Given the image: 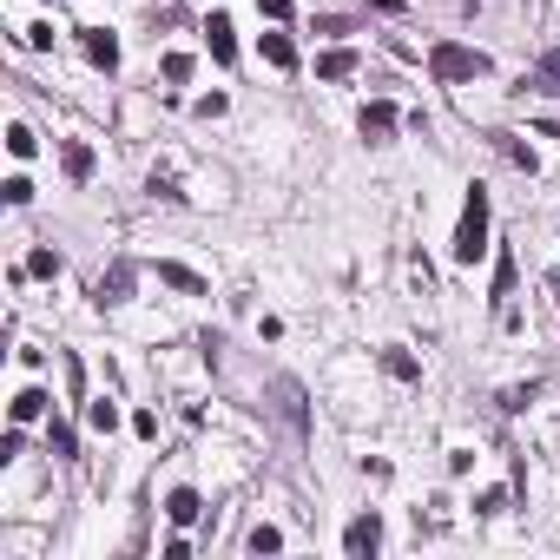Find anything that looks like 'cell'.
<instances>
[{
  "instance_id": "obj_9",
  "label": "cell",
  "mask_w": 560,
  "mask_h": 560,
  "mask_svg": "<svg viewBox=\"0 0 560 560\" xmlns=\"http://www.w3.org/2000/svg\"><path fill=\"white\" fill-rule=\"evenodd\" d=\"M159 284L185 290V297H205V277H198V271H185V264H172V257H165V264H159Z\"/></svg>"
},
{
  "instance_id": "obj_15",
  "label": "cell",
  "mask_w": 560,
  "mask_h": 560,
  "mask_svg": "<svg viewBox=\"0 0 560 560\" xmlns=\"http://www.w3.org/2000/svg\"><path fill=\"white\" fill-rule=\"evenodd\" d=\"M66 178H93V145H80V139H66Z\"/></svg>"
},
{
  "instance_id": "obj_1",
  "label": "cell",
  "mask_w": 560,
  "mask_h": 560,
  "mask_svg": "<svg viewBox=\"0 0 560 560\" xmlns=\"http://www.w3.org/2000/svg\"><path fill=\"white\" fill-rule=\"evenodd\" d=\"M475 257H488V192L468 185L462 224H455V264H475Z\"/></svg>"
},
{
  "instance_id": "obj_7",
  "label": "cell",
  "mask_w": 560,
  "mask_h": 560,
  "mask_svg": "<svg viewBox=\"0 0 560 560\" xmlns=\"http://www.w3.org/2000/svg\"><path fill=\"white\" fill-rule=\"evenodd\" d=\"M343 547H350V554H376V547H383V521H376V514H356L350 528H343Z\"/></svg>"
},
{
  "instance_id": "obj_6",
  "label": "cell",
  "mask_w": 560,
  "mask_h": 560,
  "mask_svg": "<svg viewBox=\"0 0 560 560\" xmlns=\"http://www.w3.org/2000/svg\"><path fill=\"white\" fill-rule=\"evenodd\" d=\"M356 126H363V139H369V145H383L389 132H396V106H389V99H369Z\"/></svg>"
},
{
  "instance_id": "obj_5",
  "label": "cell",
  "mask_w": 560,
  "mask_h": 560,
  "mask_svg": "<svg viewBox=\"0 0 560 560\" xmlns=\"http://www.w3.org/2000/svg\"><path fill=\"white\" fill-rule=\"evenodd\" d=\"M132 277H139L132 264H112V271L93 284V304H99V310H106V304H126V297H132Z\"/></svg>"
},
{
  "instance_id": "obj_13",
  "label": "cell",
  "mask_w": 560,
  "mask_h": 560,
  "mask_svg": "<svg viewBox=\"0 0 560 560\" xmlns=\"http://www.w3.org/2000/svg\"><path fill=\"white\" fill-rule=\"evenodd\" d=\"M165 514H172L178 528H192V521H198V495H192V488H172V495H165Z\"/></svg>"
},
{
  "instance_id": "obj_21",
  "label": "cell",
  "mask_w": 560,
  "mask_h": 560,
  "mask_svg": "<svg viewBox=\"0 0 560 560\" xmlns=\"http://www.w3.org/2000/svg\"><path fill=\"white\" fill-rule=\"evenodd\" d=\"M33 145H40V139H33L27 126H7V152H14V159H33Z\"/></svg>"
},
{
  "instance_id": "obj_4",
  "label": "cell",
  "mask_w": 560,
  "mask_h": 560,
  "mask_svg": "<svg viewBox=\"0 0 560 560\" xmlns=\"http://www.w3.org/2000/svg\"><path fill=\"white\" fill-rule=\"evenodd\" d=\"M205 47H211V60H218V66L238 60V27H231V14H211L205 20Z\"/></svg>"
},
{
  "instance_id": "obj_2",
  "label": "cell",
  "mask_w": 560,
  "mask_h": 560,
  "mask_svg": "<svg viewBox=\"0 0 560 560\" xmlns=\"http://www.w3.org/2000/svg\"><path fill=\"white\" fill-rule=\"evenodd\" d=\"M429 73L448 86H462V80H488V53L481 47H462V40H442V47L429 53Z\"/></svg>"
},
{
  "instance_id": "obj_25",
  "label": "cell",
  "mask_w": 560,
  "mask_h": 560,
  "mask_svg": "<svg viewBox=\"0 0 560 560\" xmlns=\"http://www.w3.org/2000/svg\"><path fill=\"white\" fill-rule=\"evenodd\" d=\"M541 86H547V93H560V53H547V60H541Z\"/></svg>"
},
{
  "instance_id": "obj_8",
  "label": "cell",
  "mask_w": 560,
  "mask_h": 560,
  "mask_svg": "<svg viewBox=\"0 0 560 560\" xmlns=\"http://www.w3.org/2000/svg\"><path fill=\"white\" fill-rule=\"evenodd\" d=\"M80 47H86V60H93L99 73H119V40H112V33L86 27V33H80Z\"/></svg>"
},
{
  "instance_id": "obj_28",
  "label": "cell",
  "mask_w": 560,
  "mask_h": 560,
  "mask_svg": "<svg viewBox=\"0 0 560 560\" xmlns=\"http://www.w3.org/2000/svg\"><path fill=\"white\" fill-rule=\"evenodd\" d=\"M363 7H376V14H402V0H363Z\"/></svg>"
},
{
  "instance_id": "obj_19",
  "label": "cell",
  "mask_w": 560,
  "mask_h": 560,
  "mask_svg": "<svg viewBox=\"0 0 560 560\" xmlns=\"http://www.w3.org/2000/svg\"><path fill=\"white\" fill-rule=\"evenodd\" d=\"M244 547H251V554H277L284 534H277V528H251V534H244Z\"/></svg>"
},
{
  "instance_id": "obj_26",
  "label": "cell",
  "mask_w": 560,
  "mask_h": 560,
  "mask_svg": "<svg viewBox=\"0 0 560 560\" xmlns=\"http://www.w3.org/2000/svg\"><path fill=\"white\" fill-rule=\"evenodd\" d=\"M224 106H231V99H224V93H205V99H198V119H218Z\"/></svg>"
},
{
  "instance_id": "obj_14",
  "label": "cell",
  "mask_w": 560,
  "mask_h": 560,
  "mask_svg": "<svg viewBox=\"0 0 560 560\" xmlns=\"http://www.w3.org/2000/svg\"><path fill=\"white\" fill-rule=\"evenodd\" d=\"M264 60H271L277 73H290V66H297V47H290V33H264Z\"/></svg>"
},
{
  "instance_id": "obj_12",
  "label": "cell",
  "mask_w": 560,
  "mask_h": 560,
  "mask_svg": "<svg viewBox=\"0 0 560 560\" xmlns=\"http://www.w3.org/2000/svg\"><path fill=\"white\" fill-rule=\"evenodd\" d=\"M40 416H47V389H20L14 396V422L27 429V422H40Z\"/></svg>"
},
{
  "instance_id": "obj_24",
  "label": "cell",
  "mask_w": 560,
  "mask_h": 560,
  "mask_svg": "<svg viewBox=\"0 0 560 560\" xmlns=\"http://www.w3.org/2000/svg\"><path fill=\"white\" fill-rule=\"evenodd\" d=\"M0 198H7V205H27L33 185H27V178H7V185H0Z\"/></svg>"
},
{
  "instance_id": "obj_3",
  "label": "cell",
  "mask_w": 560,
  "mask_h": 560,
  "mask_svg": "<svg viewBox=\"0 0 560 560\" xmlns=\"http://www.w3.org/2000/svg\"><path fill=\"white\" fill-rule=\"evenodd\" d=\"M271 396H277V409H284V422H290V429H297V435H304V429H310V409H304V383H297V376H277V383H271Z\"/></svg>"
},
{
  "instance_id": "obj_17",
  "label": "cell",
  "mask_w": 560,
  "mask_h": 560,
  "mask_svg": "<svg viewBox=\"0 0 560 560\" xmlns=\"http://www.w3.org/2000/svg\"><path fill=\"white\" fill-rule=\"evenodd\" d=\"M86 422H93L99 435H112V429H119V409H112V402L99 396V402H86Z\"/></svg>"
},
{
  "instance_id": "obj_20",
  "label": "cell",
  "mask_w": 560,
  "mask_h": 560,
  "mask_svg": "<svg viewBox=\"0 0 560 560\" xmlns=\"http://www.w3.org/2000/svg\"><path fill=\"white\" fill-rule=\"evenodd\" d=\"M27 271H33V277H60V251H47V244H40V251L27 257Z\"/></svg>"
},
{
  "instance_id": "obj_23",
  "label": "cell",
  "mask_w": 560,
  "mask_h": 560,
  "mask_svg": "<svg viewBox=\"0 0 560 560\" xmlns=\"http://www.w3.org/2000/svg\"><path fill=\"white\" fill-rule=\"evenodd\" d=\"M508 508V488H488V495H475V514H501Z\"/></svg>"
},
{
  "instance_id": "obj_27",
  "label": "cell",
  "mask_w": 560,
  "mask_h": 560,
  "mask_svg": "<svg viewBox=\"0 0 560 560\" xmlns=\"http://www.w3.org/2000/svg\"><path fill=\"white\" fill-rule=\"evenodd\" d=\"M257 14H271V20H284V14H290V0H257Z\"/></svg>"
},
{
  "instance_id": "obj_16",
  "label": "cell",
  "mask_w": 560,
  "mask_h": 560,
  "mask_svg": "<svg viewBox=\"0 0 560 560\" xmlns=\"http://www.w3.org/2000/svg\"><path fill=\"white\" fill-rule=\"evenodd\" d=\"M383 369L396 376V383H416V376H422V363H416L409 350H383Z\"/></svg>"
},
{
  "instance_id": "obj_11",
  "label": "cell",
  "mask_w": 560,
  "mask_h": 560,
  "mask_svg": "<svg viewBox=\"0 0 560 560\" xmlns=\"http://www.w3.org/2000/svg\"><path fill=\"white\" fill-rule=\"evenodd\" d=\"M47 448L60 455V462H73V455H80V435H73V422L53 416V422H47Z\"/></svg>"
},
{
  "instance_id": "obj_18",
  "label": "cell",
  "mask_w": 560,
  "mask_h": 560,
  "mask_svg": "<svg viewBox=\"0 0 560 560\" xmlns=\"http://www.w3.org/2000/svg\"><path fill=\"white\" fill-rule=\"evenodd\" d=\"M508 297H514V257L501 251L495 257V304H508Z\"/></svg>"
},
{
  "instance_id": "obj_10",
  "label": "cell",
  "mask_w": 560,
  "mask_h": 560,
  "mask_svg": "<svg viewBox=\"0 0 560 560\" xmlns=\"http://www.w3.org/2000/svg\"><path fill=\"white\" fill-rule=\"evenodd\" d=\"M350 73H356V53L350 47H330L317 60V80H350Z\"/></svg>"
},
{
  "instance_id": "obj_22",
  "label": "cell",
  "mask_w": 560,
  "mask_h": 560,
  "mask_svg": "<svg viewBox=\"0 0 560 560\" xmlns=\"http://www.w3.org/2000/svg\"><path fill=\"white\" fill-rule=\"evenodd\" d=\"M165 80H172V86L192 80V53H165Z\"/></svg>"
}]
</instances>
